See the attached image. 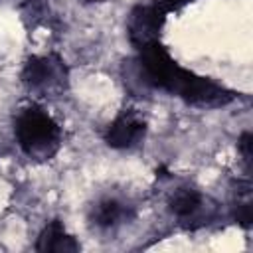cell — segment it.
<instances>
[{"instance_id": "1", "label": "cell", "mask_w": 253, "mask_h": 253, "mask_svg": "<svg viewBox=\"0 0 253 253\" xmlns=\"http://www.w3.org/2000/svg\"><path fill=\"white\" fill-rule=\"evenodd\" d=\"M138 67L144 83L168 91L170 95H176L194 107L217 109L229 105L235 99L231 89L215 83L210 77H202L190 69L180 67L160 42L138 49Z\"/></svg>"}, {"instance_id": "2", "label": "cell", "mask_w": 253, "mask_h": 253, "mask_svg": "<svg viewBox=\"0 0 253 253\" xmlns=\"http://www.w3.org/2000/svg\"><path fill=\"white\" fill-rule=\"evenodd\" d=\"M14 136L22 152L38 162L53 158L61 146V128L40 105L24 107L14 121Z\"/></svg>"}, {"instance_id": "3", "label": "cell", "mask_w": 253, "mask_h": 253, "mask_svg": "<svg viewBox=\"0 0 253 253\" xmlns=\"http://www.w3.org/2000/svg\"><path fill=\"white\" fill-rule=\"evenodd\" d=\"M22 83L43 97H57L67 89V67L65 61L57 53L47 55H32L20 73Z\"/></svg>"}, {"instance_id": "4", "label": "cell", "mask_w": 253, "mask_h": 253, "mask_svg": "<svg viewBox=\"0 0 253 253\" xmlns=\"http://www.w3.org/2000/svg\"><path fill=\"white\" fill-rule=\"evenodd\" d=\"M166 14H162L154 4L134 6L126 20V36L132 47L142 49L150 43L160 42V32L164 26Z\"/></svg>"}, {"instance_id": "5", "label": "cell", "mask_w": 253, "mask_h": 253, "mask_svg": "<svg viewBox=\"0 0 253 253\" xmlns=\"http://www.w3.org/2000/svg\"><path fill=\"white\" fill-rule=\"evenodd\" d=\"M146 134V121L132 109H126L119 113L113 123L105 130V142L111 148L117 150H128L134 148L144 140Z\"/></svg>"}, {"instance_id": "6", "label": "cell", "mask_w": 253, "mask_h": 253, "mask_svg": "<svg viewBox=\"0 0 253 253\" xmlns=\"http://www.w3.org/2000/svg\"><path fill=\"white\" fill-rule=\"evenodd\" d=\"M36 249L42 253H75L79 251V243L73 235H69L59 219H51L40 233L36 241Z\"/></svg>"}, {"instance_id": "7", "label": "cell", "mask_w": 253, "mask_h": 253, "mask_svg": "<svg viewBox=\"0 0 253 253\" xmlns=\"http://www.w3.org/2000/svg\"><path fill=\"white\" fill-rule=\"evenodd\" d=\"M132 213H130V208L117 200V198H101L93 208H91V213H89V219L93 225L101 227V229H111V227H117L119 223H123L125 219H128Z\"/></svg>"}, {"instance_id": "8", "label": "cell", "mask_w": 253, "mask_h": 253, "mask_svg": "<svg viewBox=\"0 0 253 253\" xmlns=\"http://www.w3.org/2000/svg\"><path fill=\"white\" fill-rule=\"evenodd\" d=\"M204 196L194 188H178L168 202L170 211L180 221H196L204 210Z\"/></svg>"}, {"instance_id": "9", "label": "cell", "mask_w": 253, "mask_h": 253, "mask_svg": "<svg viewBox=\"0 0 253 253\" xmlns=\"http://www.w3.org/2000/svg\"><path fill=\"white\" fill-rule=\"evenodd\" d=\"M233 217L239 225L249 227L253 221V213H251V202L249 200H237L235 210H233Z\"/></svg>"}, {"instance_id": "10", "label": "cell", "mask_w": 253, "mask_h": 253, "mask_svg": "<svg viewBox=\"0 0 253 253\" xmlns=\"http://www.w3.org/2000/svg\"><path fill=\"white\" fill-rule=\"evenodd\" d=\"M251 142H253V136H251L249 130H245L239 136V140H237V150L241 154V162L245 164V170L247 172L251 170Z\"/></svg>"}, {"instance_id": "11", "label": "cell", "mask_w": 253, "mask_h": 253, "mask_svg": "<svg viewBox=\"0 0 253 253\" xmlns=\"http://www.w3.org/2000/svg\"><path fill=\"white\" fill-rule=\"evenodd\" d=\"M192 0H154L152 4L162 12V14H170V12H176L180 8H184L186 4H190Z\"/></svg>"}, {"instance_id": "12", "label": "cell", "mask_w": 253, "mask_h": 253, "mask_svg": "<svg viewBox=\"0 0 253 253\" xmlns=\"http://www.w3.org/2000/svg\"><path fill=\"white\" fill-rule=\"evenodd\" d=\"M83 2H87V4H97V2H105V0H83Z\"/></svg>"}]
</instances>
